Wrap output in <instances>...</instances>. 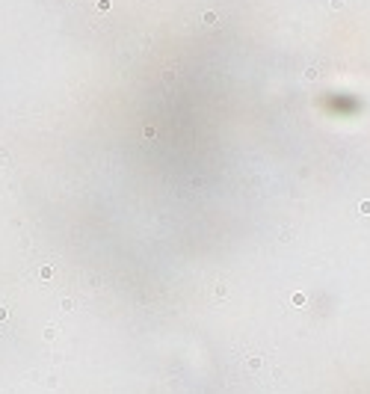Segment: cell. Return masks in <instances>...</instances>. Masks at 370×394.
I'll return each mask as SVG.
<instances>
[{"label": "cell", "mask_w": 370, "mask_h": 394, "mask_svg": "<svg viewBox=\"0 0 370 394\" xmlns=\"http://www.w3.org/2000/svg\"><path fill=\"white\" fill-rule=\"evenodd\" d=\"M202 21L207 24V27H213V24H217V12H204V15H202Z\"/></svg>", "instance_id": "6da1fadb"}, {"label": "cell", "mask_w": 370, "mask_h": 394, "mask_svg": "<svg viewBox=\"0 0 370 394\" xmlns=\"http://www.w3.org/2000/svg\"><path fill=\"white\" fill-rule=\"evenodd\" d=\"M98 9H101V12H107V9H110V0H98Z\"/></svg>", "instance_id": "7a4b0ae2"}, {"label": "cell", "mask_w": 370, "mask_h": 394, "mask_svg": "<svg viewBox=\"0 0 370 394\" xmlns=\"http://www.w3.org/2000/svg\"><path fill=\"white\" fill-rule=\"evenodd\" d=\"M344 3H347V0H332V9H341Z\"/></svg>", "instance_id": "3957f363"}]
</instances>
